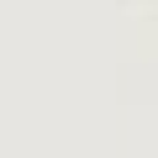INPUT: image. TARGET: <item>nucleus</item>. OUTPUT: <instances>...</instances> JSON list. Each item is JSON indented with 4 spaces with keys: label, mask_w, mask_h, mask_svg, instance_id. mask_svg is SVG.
Returning <instances> with one entry per match:
<instances>
[]
</instances>
